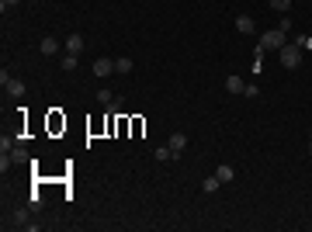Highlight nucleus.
<instances>
[{"label":"nucleus","instance_id":"16","mask_svg":"<svg viewBox=\"0 0 312 232\" xmlns=\"http://www.w3.org/2000/svg\"><path fill=\"white\" fill-rule=\"evenodd\" d=\"M271 7H274L278 14H288V10H292V0H271Z\"/></svg>","mask_w":312,"mask_h":232},{"label":"nucleus","instance_id":"20","mask_svg":"<svg viewBox=\"0 0 312 232\" xmlns=\"http://www.w3.org/2000/svg\"><path fill=\"white\" fill-rule=\"evenodd\" d=\"M299 45H302V52H312V35H302V38H295Z\"/></svg>","mask_w":312,"mask_h":232},{"label":"nucleus","instance_id":"15","mask_svg":"<svg viewBox=\"0 0 312 232\" xmlns=\"http://www.w3.org/2000/svg\"><path fill=\"white\" fill-rule=\"evenodd\" d=\"M10 159H14V163H28V149H21V146H14V149H10Z\"/></svg>","mask_w":312,"mask_h":232},{"label":"nucleus","instance_id":"12","mask_svg":"<svg viewBox=\"0 0 312 232\" xmlns=\"http://www.w3.org/2000/svg\"><path fill=\"white\" fill-rule=\"evenodd\" d=\"M219 187H222V180H219V177H208V180L201 184V191H205V194H215Z\"/></svg>","mask_w":312,"mask_h":232},{"label":"nucleus","instance_id":"17","mask_svg":"<svg viewBox=\"0 0 312 232\" xmlns=\"http://www.w3.org/2000/svg\"><path fill=\"white\" fill-rule=\"evenodd\" d=\"M63 70H66V73H73V70H77V56H70V52H66V56H63Z\"/></svg>","mask_w":312,"mask_h":232},{"label":"nucleus","instance_id":"23","mask_svg":"<svg viewBox=\"0 0 312 232\" xmlns=\"http://www.w3.org/2000/svg\"><path fill=\"white\" fill-rule=\"evenodd\" d=\"M309 156H312V139H309Z\"/></svg>","mask_w":312,"mask_h":232},{"label":"nucleus","instance_id":"22","mask_svg":"<svg viewBox=\"0 0 312 232\" xmlns=\"http://www.w3.org/2000/svg\"><path fill=\"white\" fill-rule=\"evenodd\" d=\"M21 0H0V10H7V7H17Z\"/></svg>","mask_w":312,"mask_h":232},{"label":"nucleus","instance_id":"7","mask_svg":"<svg viewBox=\"0 0 312 232\" xmlns=\"http://www.w3.org/2000/svg\"><path fill=\"white\" fill-rule=\"evenodd\" d=\"M66 52H70V56H80V52H83V35H70V38H66Z\"/></svg>","mask_w":312,"mask_h":232},{"label":"nucleus","instance_id":"8","mask_svg":"<svg viewBox=\"0 0 312 232\" xmlns=\"http://www.w3.org/2000/svg\"><path fill=\"white\" fill-rule=\"evenodd\" d=\"M3 90H7V94H14V97H24V90H28V87H24V83H21V80H7V83H3Z\"/></svg>","mask_w":312,"mask_h":232},{"label":"nucleus","instance_id":"4","mask_svg":"<svg viewBox=\"0 0 312 232\" xmlns=\"http://www.w3.org/2000/svg\"><path fill=\"white\" fill-rule=\"evenodd\" d=\"M115 73V59H94V77H111Z\"/></svg>","mask_w":312,"mask_h":232},{"label":"nucleus","instance_id":"3","mask_svg":"<svg viewBox=\"0 0 312 232\" xmlns=\"http://www.w3.org/2000/svg\"><path fill=\"white\" fill-rule=\"evenodd\" d=\"M236 31H239V35H253V31H257V21H253L250 14H239V17H236Z\"/></svg>","mask_w":312,"mask_h":232},{"label":"nucleus","instance_id":"14","mask_svg":"<svg viewBox=\"0 0 312 232\" xmlns=\"http://www.w3.org/2000/svg\"><path fill=\"white\" fill-rule=\"evenodd\" d=\"M243 87H246V83H243L239 77H229V80H226V90H229V94H243Z\"/></svg>","mask_w":312,"mask_h":232},{"label":"nucleus","instance_id":"18","mask_svg":"<svg viewBox=\"0 0 312 232\" xmlns=\"http://www.w3.org/2000/svg\"><path fill=\"white\" fill-rule=\"evenodd\" d=\"M243 97H250V101L260 97V87H257V83H246V87H243Z\"/></svg>","mask_w":312,"mask_h":232},{"label":"nucleus","instance_id":"19","mask_svg":"<svg viewBox=\"0 0 312 232\" xmlns=\"http://www.w3.org/2000/svg\"><path fill=\"white\" fill-rule=\"evenodd\" d=\"M170 156H173V149H170V146H159V149H156V159H159V163H166Z\"/></svg>","mask_w":312,"mask_h":232},{"label":"nucleus","instance_id":"6","mask_svg":"<svg viewBox=\"0 0 312 232\" xmlns=\"http://www.w3.org/2000/svg\"><path fill=\"white\" fill-rule=\"evenodd\" d=\"M38 52H42V56H59V38H42Z\"/></svg>","mask_w":312,"mask_h":232},{"label":"nucleus","instance_id":"2","mask_svg":"<svg viewBox=\"0 0 312 232\" xmlns=\"http://www.w3.org/2000/svg\"><path fill=\"white\" fill-rule=\"evenodd\" d=\"M285 35H288V31H281V28H267V31L260 35V45H264L267 52H281V45H285Z\"/></svg>","mask_w":312,"mask_h":232},{"label":"nucleus","instance_id":"10","mask_svg":"<svg viewBox=\"0 0 312 232\" xmlns=\"http://www.w3.org/2000/svg\"><path fill=\"white\" fill-rule=\"evenodd\" d=\"M132 66H136V63H132L129 56H118V59H115V73H132Z\"/></svg>","mask_w":312,"mask_h":232},{"label":"nucleus","instance_id":"9","mask_svg":"<svg viewBox=\"0 0 312 232\" xmlns=\"http://www.w3.org/2000/svg\"><path fill=\"white\" fill-rule=\"evenodd\" d=\"M215 177H219V180H222V184H233L236 170H233V166H229V163H222V166H219V170H215Z\"/></svg>","mask_w":312,"mask_h":232},{"label":"nucleus","instance_id":"21","mask_svg":"<svg viewBox=\"0 0 312 232\" xmlns=\"http://www.w3.org/2000/svg\"><path fill=\"white\" fill-rule=\"evenodd\" d=\"M10 149H14V139L3 135V139H0V153H10Z\"/></svg>","mask_w":312,"mask_h":232},{"label":"nucleus","instance_id":"11","mask_svg":"<svg viewBox=\"0 0 312 232\" xmlns=\"http://www.w3.org/2000/svg\"><path fill=\"white\" fill-rule=\"evenodd\" d=\"M97 101H101V104H104V108H111V104H115V101H118V97H115V94H111V90H108V87H104V90H97Z\"/></svg>","mask_w":312,"mask_h":232},{"label":"nucleus","instance_id":"13","mask_svg":"<svg viewBox=\"0 0 312 232\" xmlns=\"http://www.w3.org/2000/svg\"><path fill=\"white\" fill-rule=\"evenodd\" d=\"M7 226H14V229H21V226H28V212H14Z\"/></svg>","mask_w":312,"mask_h":232},{"label":"nucleus","instance_id":"1","mask_svg":"<svg viewBox=\"0 0 312 232\" xmlns=\"http://www.w3.org/2000/svg\"><path fill=\"white\" fill-rule=\"evenodd\" d=\"M278 59L285 63V70H299L302 66V45L299 42H285L281 52H278Z\"/></svg>","mask_w":312,"mask_h":232},{"label":"nucleus","instance_id":"5","mask_svg":"<svg viewBox=\"0 0 312 232\" xmlns=\"http://www.w3.org/2000/svg\"><path fill=\"white\" fill-rule=\"evenodd\" d=\"M166 146L173 149V159H177V156H180V153H184V149H187V135H184V132H173Z\"/></svg>","mask_w":312,"mask_h":232}]
</instances>
